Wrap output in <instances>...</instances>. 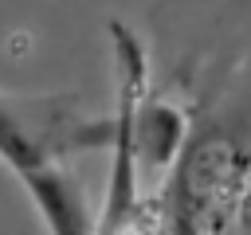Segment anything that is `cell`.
Masks as SVG:
<instances>
[{
  "label": "cell",
  "instance_id": "6da1fadb",
  "mask_svg": "<svg viewBox=\"0 0 251 235\" xmlns=\"http://www.w3.org/2000/svg\"><path fill=\"white\" fill-rule=\"evenodd\" d=\"M110 125H82L75 98H8L0 94V161L24 184L51 235H94L82 184L63 168V157L90 145Z\"/></svg>",
  "mask_w": 251,
  "mask_h": 235
},
{
  "label": "cell",
  "instance_id": "7a4b0ae2",
  "mask_svg": "<svg viewBox=\"0 0 251 235\" xmlns=\"http://www.w3.org/2000/svg\"><path fill=\"white\" fill-rule=\"evenodd\" d=\"M165 235H224L251 188V82L212 110L169 176Z\"/></svg>",
  "mask_w": 251,
  "mask_h": 235
},
{
  "label": "cell",
  "instance_id": "3957f363",
  "mask_svg": "<svg viewBox=\"0 0 251 235\" xmlns=\"http://www.w3.org/2000/svg\"><path fill=\"white\" fill-rule=\"evenodd\" d=\"M224 235H251V188H247V196H243V204H239V212H235V219L227 223Z\"/></svg>",
  "mask_w": 251,
  "mask_h": 235
}]
</instances>
